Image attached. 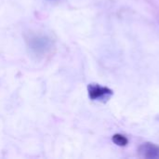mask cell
<instances>
[{"label":"cell","mask_w":159,"mask_h":159,"mask_svg":"<svg viewBox=\"0 0 159 159\" xmlns=\"http://www.w3.org/2000/svg\"><path fill=\"white\" fill-rule=\"evenodd\" d=\"M139 154L144 158L158 159L159 146L151 143H145L140 146Z\"/></svg>","instance_id":"cell-3"},{"label":"cell","mask_w":159,"mask_h":159,"mask_svg":"<svg viewBox=\"0 0 159 159\" xmlns=\"http://www.w3.org/2000/svg\"><path fill=\"white\" fill-rule=\"evenodd\" d=\"M30 49L36 55H43L47 53L51 48V40L47 36L35 35L29 40Z\"/></svg>","instance_id":"cell-2"},{"label":"cell","mask_w":159,"mask_h":159,"mask_svg":"<svg viewBox=\"0 0 159 159\" xmlns=\"http://www.w3.org/2000/svg\"><path fill=\"white\" fill-rule=\"evenodd\" d=\"M88 93L91 101L101 102H107L114 95V91L111 89L99 84H89L88 86Z\"/></svg>","instance_id":"cell-1"},{"label":"cell","mask_w":159,"mask_h":159,"mask_svg":"<svg viewBox=\"0 0 159 159\" xmlns=\"http://www.w3.org/2000/svg\"><path fill=\"white\" fill-rule=\"evenodd\" d=\"M112 141L115 144H116L117 146H120V147L126 146L129 143V140L124 135H121V134H115L112 137Z\"/></svg>","instance_id":"cell-4"}]
</instances>
